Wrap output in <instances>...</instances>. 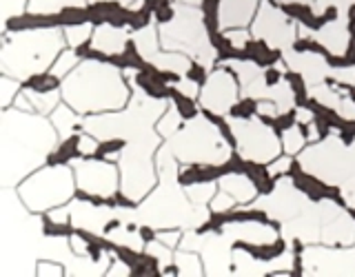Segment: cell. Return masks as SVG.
I'll return each mask as SVG.
<instances>
[{
  "instance_id": "cell-31",
  "label": "cell",
  "mask_w": 355,
  "mask_h": 277,
  "mask_svg": "<svg viewBox=\"0 0 355 277\" xmlns=\"http://www.w3.org/2000/svg\"><path fill=\"white\" fill-rule=\"evenodd\" d=\"M264 100H273L275 107H277V114H288V111H291L293 105H295V93H293L291 84H288L284 78H280L275 84L269 87V91H266Z\"/></svg>"
},
{
  "instance_id": "cell-40",
  "label": "cell",
  "mask_w": 355,
  "mask_h": 277,
  "mask_svg": "<svg viewBox=\"0 0 355 277\" xmlns=\"http://www.w3.org/2000/svg\"><path fill=\"white\" fill-rule=\"evenodd\" d=\"M76 64H78V55L73 51H60L58 60L51 64V75H55V78L69 75Z\"/></svg>"
},
{
  "instance_id": "cell-47",
  "label": "cell",
  "mask_w": 355,
  "mask_h": 277,
  "mask_svg": "<svg viewBox=\"0 0 355 277\" xmlns=\"http://www.w3.org/2000/svg\"><path fill=\"white\" fill-rule=\"evenodd\" d=\"M25 3H27V0H3V16H5V20L22 14Z\"/></svg>"
},
{
  "instance_id": "cell-55",
  "label": "cell",
  "mask_w": 355,
  "mask_h": 277,
  "mask_svg": "<svg viewBox=\"0 0 355 277\" xmlns=\"http://www.w3.org/2000/svg\"><path fill=\"white\" fill-rule=\"evenodd\" d=\"M258 114H260V116H269V118L280 116V114H277V107H275L273 100H266V102H260V105H258Z\"/></svg>"
},
{
  "instance_id": "cell-3",
  "label": "cell",
  "mask_w": 355,
  "mask_h": 277,
  "mask_svg": "<svg viewBox=\"0 0 355 277\" xmlns=\"http://www.w3.org/2000/svg\"><path fill=\"white\" fill-rule=\"evenodd\" d=\"M20 193L3 191V275H33L42 251V222L29 215Z\"/></svg>"
},
{
  "instance_id": "cell-32",
  "label": "cell",
  "mask_w": 355,
  "mask_h": 277,
  "mask_svg": "<svg viewBox=\"0 0 355 277\" xmlns=\"http://www.w3.org/2000/svg\"><path fill=\"white\" fill-rule=\"evenodd\" d=\"M80 9L85 7V0H29L27 9L36 16H51V14H60L62 9Z\"/></svg>"
},
{
  "instance_id": "cell-41",
  "label": "cell",
  "mask_w": 355,
  "mask_h": 277,
  "mask_svg": "<svg viewBox=\"0 0 355 277\" xmlns=\"http://www.w3.org/2000/svg\"><path fill=\"white\" fill-rule=\"evenodd\" d=\"M89 36H92V25H89V22H83V25H71V27L64 29L67 44H71V47H80L83 42H87Z\"/></svg>"
},
{
  "instance_id": "cell-17",
  "label": "cell",
  "mask_w": 355,
  "mask_h": 277,
  "mask_svg": "<svg viewBox=\"0 0 355 277\" xmlns=\"http://www.w3.org/2000/svg\"><path fill=\"white\" fill-rule=\"evenodd\" d=\"M238 102V87L233 75L225 69L214 71L200 91V105L216 116H225L227 111Z\"/></svg>"
},
{
  "instance_id": "cell-39",
  "label": "cell",
  "mask_w": 355,
  "mask_h": 277,
  "mask_svg": "<svg viewBox=\"0 0 355 277\" xmlns=\"http://www.w3.org/2000/svg\"><path fill=\"white\" fill-rule=\"evenodd\" d=\"M282 147L286 153H300L304 149V133L297 127H288L282 133Z\"/></svg>"
},
{
  "instance_id": "cell-15",
  "label": "cell",
  "mask_w": 355,
  "mask_h": 277,
  "mask_svg": "<svg viewBox=\"0 0 355 277\" xmlns=\"http://www.w3.org/2000/svg\"><path fill=\"white\" fill-rule=\"evenodd\" d=\"M302 269L306 275H355V249H322L309 247L302 253Z\"/></svg>"
},
{
  "instance_id": "cell-43",
  "label": "cell",
  "mask_w": 355,
  "mask_h": 277,
  "mask_svg": "<svg viewBox=\"0 0 355 277\" xmlns=\"http://www.w3.org/2000/svg\"><path fill=\"white\" fill-rule=\"evenodd\" d=\"M20 80L18 78H11V75H3L0 78V89H3V93H0V105H3V109H7L11 105V100H14V96H18V84Z\"/></svg>"
},
{
  "instance_id": "cell-50",
  "label": "cell",
  "mask_w": 355,
  "mask_h": 277,
  "mask_svg": "<svg viewBox=\"0 0 355 277\" xmlns=\"http://www.w3.org/2000/svg\"><path fill=\"white\" fill-rule=\"evenodd\" d=\"M36 275H44V277H47V275H55V277H58V275H62V266H60V262L53 264V260H49V262L42 260L36 266Z\"/></svg>"
},
{
  "instance_id": "cell-11",
  "label": "cell",
  "mask_w": 355,
  "mask_h": 277,
  "mask_svg": "<svg viewBox=\"0 0 355 277\" xmlns=\"http://www.w3.org/2000/svg\"><path fill=\"white\" fill-rule=\"evenodd\" d=\"M300 166L324 184L342 186L355 175V149L344 147L338 138H327L300 153Z\"/></svg>"
},
{
  "instance_id": "cell-19",
  "label": "cell",
  "mask_w": 355,
  "mask_h": 277,
  "mask_svg": "<svg viewBox=\"0 0 355 277\" xmlns=\"http://www.w3.org/2000/svg\"><path fill=\"white\" fill-rule=\"evenodd\" d=\"M300 33L304 38L315 40L318 44H322L329 53L333 55H344L349 49V40H351V33L347 27V14H340L338 20H331L327 22L324 27H320L318 31H309L304 27H300Z\"/></svg>"
},
{
  "instance_id": "cell-57",
  "label": "cell",
  "mask_w": 355,
  "mask_h": 277,
  "mask_svg": "<svg viewBox=\"0 0 355 277\" xmlns=\"http://www.w3.org/2000/svg\"><path fill=\"white\" fill-rule=\"evenodd\" d=\"M69 242H71V249H73V253H76V255H87V244H85L80 238L73 235Z\"/></svg>"
},
{
  "instance_id": "cell-27",
  "label": "cell",
  "mask_w": 355,
  "mask_h": 277,
  "mask_svg": "<svg viewBox=\"0 0 355 277\" xmlns=\"http://www.w3.org/2000/svg\"><path fill=\"white\" fill-rule=\"evenodd\" d=\"M218 184L222 191L231 193L236 197V202L240 204H249L255 199V195H258V188H255L253 180H249L247 175H240V173H229L225 177H220Z\"/></svg>"
},
{
  "instance_id": "cell-5",
  "label": "cell",
  "mask_w": 355,
  "mask_h": 277,
  "mask_svg": "<svg viewBox=\"0 0 355 277\" xmlns=\"http://www.w3.org/2000/svg\"><path fill=\"white\" fill-rule=\"evenodd\" d=\"M133 102L129 109L120 111V114H89L83 120L85 131H89L98 140H133L142 136V133L151 131L153 122L160 120L164 109L169 107V102L158 98H149L144 91H140V87L133 84Z\"/></svg>"
},
{
  "instance_id": "cell-10",
  "label": "cell",
  "mask_w": 355,
  "mask_h": 277,
  "mask_svg": "<svg viewBox=\"0 0 355 277\" xmlns=\"http://www.w3.org/2000/svg\"><path fill=\"white\" fill-rule=\"evenodd\" d=\"M73 184L76 173H71L69 166L55 164L25 177L18 186V193L31 213H40V211H51L69 202L73 195Z\"/></svg>"
},
{
  "instance_id": "cell-6",
  "label": "cell",
  "mask_w": 355,
  "mask_h": 277,
  "mask_svg": "<svg viewBox=\"0 0 355 277\" xmlns=\"http://www.w3.org/2000/svg\"><path fill=\"white\" fill-rule=\"evenodd\" d=\"M178 177H162L160 188H155L153 195H149L136 208V222L149 229H198L202 226L209 211L205 206L189 204L187 191L178 188Z\"/></svg>"
},
{
  "instance_id": "cell-37",
  "label": "cell",
  "mask_w": 355,
  "mask_h": 277,
  "mask_svg": "<svg viewBox=\"0 0 355 277\" xmlns=\"http://www.w3.org/2000/svg\"><path fill=\"white\" fill-rule=\"evenodd\" d=\"M107 240L109 242H114V244H120V247H127L131 251H142V238L138 235V233H133L129 231L127 226H120L116 231H109L107 233Z\"/></svg>"
},
{
  "instance_id": "cell-20",
  "label": "cell",
  "mask_w": 355,
  "mask_h": 277,
  "mask_svg": "<svg viewBox=\"0 0 355 277\" xmlns=\"http://www.w3.org/2000/svg\"><path fill=\"white\" fill-rule=\"evenodd\" d=\"M284 60H286L288 69L302 75L304 82L309 87L324 82V78L331 75V66H329L327 58L322 53H313V51H286Z\"/></svg>"
},
{
  "instance_id": "cell-35",
  "label": "cell",
  "mask_w": 355,
  "mask_h": 277,
  "mask_svg": "<svg viewBox=\"0 0 355 277\" xmlns=\"http://www.w3.org/2000/svg\"><path fill=\"white\" fill-rule=\"evenodd\" d=\"M180 111H178L175 105H169L166 107V111L162 114V118L158 120V127H155V131L160 133L162 138H171L175 136L178 131H180Z\"/></svg>"
},
{
  "instance_id": "cell-58",
  "label": "cell",
  "mask_w": 355,
  "mask_h": 277,
  "mask_svg": "<svg viewBox=\"0 0 355 277\" xmlns=\"http://www.w3.org/2000/svg\"><path fill=\"white\" fill-rule=\"evenodd\" d=\"M107 275H129V266H127L125 262H116V264L107 271Z\"/></svg>"
},
{
  "instance_id": "cell-42",
  "label": "cell",
  "mask_w": 355,
  "mask_h": 277,
  "mask_svg": "<svg viewBox=\"0 0 355 277\" xmlns=\"http://www.w3.org/2000/svg\"><path fill=\"white\" fill-rule=\"evenodd\" d=\"M147 253L153 255V258L158 260V264L162 266V269H166V266H169V264L173 262V258H171V247H166V244H162L158 238L147 244Z\"/></svg>"
},
{
  "instance_id": "cell-29",
  "label": "cell",
  "mask_w": 355,
  "mask_h": 277,
  "mask_svg": "<svg viewBox=\"0 0 355 277\" xmlns=\"http://www.w3.org/2000/svg\"><path fill=\"white\" fill-rule=\"evenodd\" d=\"M149 62L153 66H158L160 71H169V73H178V75H184L189 69H191V60H189V55L180 53V51H164V53L158 51Z\"/></svg>"
},
{
  "instance_id": "cell-1",
  "label": "cell",
  "mask_w": 355,
  "mask_h": 277,
  "mask_svg": "<svg viewBox=\"0 0 355 277\" xmlns=\"http://www.w3.org/2000/svg\"><path fill=\"white\" fill-rule=\"evenodd\" d=\"M58 142L53 122L22 109H5L0 116V180L16 186L44 164Z\"/></svg>"
},
{
  "instance_id": "cell-44",
  "label": "cell",
  "mask_w": 355,
  "mask_h": 277,
  "mask_svg": "<svg viewBox=\"0 0 355 277\" xmlns=\"http://www.w3.org/2000/svg\"><path fill=\"white\" fill-rule=\"evenodd\" d=\"M211 211L214 213H225V211H231L233 206H236V197H233L231 193L227 191H220L218 195H214V199L209 202Z\"/></svg>"
},
{
  "instance_id": "cell-53",
  "label": "cell",
  "mask_w": 355,
  "mask_h": 277,
  "mask_svg": "<svg viewBox=\"0 0 355 277\" xmlns=\"http://www.w3.org/2000/svg\"><path fill=\"white\" fill-rule=\"evenodd\" d=\"M338 114L342 118H347V120H355V102L351 98H342V102L338 105Z\"/></svg>"
},
{
  "instance_id": "cell-30",
  "label": "cell",
  "mask_w": 355,
  "mask_h": 277,
  "mask_svg": "<svg viewBox=\"0 0 355 277\" xmlns=\"http://www.w3.org/2000/svg\"><path fill=\"white\" fill-rule=\"evenodd\" d=\"M51 122L55 131H58V136L62 140H69L73 133H76V127L80 125V120H78V114L76 109L69 107V105H60L51 111Z\"/></svg>"
},
{
  "instance_id": "cell-9",
  "label": "cell",
  "mask_w": 355,
  "mask_h": 277,
  "mask_svg": "<svg viewBox=\"0 0 355 277\" xmlns=\"http://www.w3.org/2000/svg\"><path fill=\"white\" fill-rule=\"evenodd\" d=\"M160 144L158 131H147L142 136L129 140V144L120 158V188L127 199L140 202L155 184V171H153V151Z\"/></svg>"
},
{
  "instance_id": "cell-12",
  "label": "cell",
  "mask_w": 355,
  "mask_h": 277,
  "mask_svg": "<svg viewBox=\"0 0 355 277\" xmlns=\"http://www.w3.org/2000/svg\"><path fill=\"white\" fill-rule=\"evenodd\" d=\"M229 129L244 160L269 164L282 151V144L269 125L258 118H229Z\"/></svg>"
},
{
  "instance_id": "cell-21",
  "label": "cell",
  "mask_w": 355,
  "mask_h": 277,
  "mask_svg": "<svg viewBox=\"0 0 355 277\" xmlns=\"http://www.w3.org/2000/svg\"><path fill=\"white\" fill-rule=\"evenodd\" d=\"M231 238L229 235H216L209 233L205 235V247H202V258H205V269L209 275H229L231 264H233V249H231Z\"/></svg>"
},
{
  "instance_id": "cell-7",
  "label": "cell",
  "mask_w": 355,
  "mask_h": 277,
  "mask_svg": "<svg viewBox=\"0 0 355 277\" xmlns=\"http://www.w3.org/2000/svg\"><path fill=\"white\" fill-rule=\"evenodd\" d=\"M160 44L166 51H180L198 60L200 66H214L218 51L209 42V33L205 27V16L196 5H175L173 16L158 25Z\"/></svg>"
},
{
  "instance_id": "cell-28",
  "label": "cell",
  "mask_w": 355,
  "mask_h": 277,
  "mask_svg": "<svg viewBox=\"0 0 355 277\" xmlns=\"http://www.w3.org/2000/svg\"><path fill=\"white\" fill-rule=\"evenodd\" d=\"M133 42H136V49L142 55L144 60H151L158 49L162 47L160 44V29L155 27V22H149L147 27L138 29L133 33Z\"/></svg>"
},
{
  "instance_id": "cell-22",
  "label": "cell",
  "mask_w": 355,
  "mask_h": 277,
  "mask_svg": "<svg viewBox=\"0 0 355 277\" xmlns=\"http://www.w3.org/2000/svg\"><path fill=\"white\" fill-rule=\"evenodd\" d=\"M114 220V211L107 206H96L92 202H73L69 204V222L80 231H89L100 235L105 226Z\"/></svg>"
},
{
  "instance_id": "cell-18",
  "label": "cell",
  "mask_w": 355,
  "mask_h": 277,
  "mask_svg": "<svg viewBox=\"0 0 355 277\" xmlns=\"http://www.w3.org/2000/svg\"><path fill=\"white\" fill-rule=\"evenodd\" d=\"M318 206V215H320V224H322V235L320 240L327 244H349L355 242V220L347 211H342L336 202L324 199V202L315 204Z\"/></svg>"
},
{
  "instance_id": "cell-59",
  "label": "cell",
  "mask_w": 355,
  "mask_h": 277,
  "mask_svg": "<svg viewBox=\"0 0 355 277\" xmlns=\"http://www.w3.org/2000/svg\"><path fill=\"white\" fill-rule=\"evenodd\" d=\"M295 118H297V122H302V125H309V122L313 120V114H311L309 109H300Z\"/></svg>"
},
{
  "instance_id": "cell-26",
  "label": "cell",
  "mask_w": 355,
  "mask_h": 277,
  "mask_svg": "<svg viewBox=\"0 0 355 277\" xmlns=\"http://www.w3.org/2000/svg\"><path fill=\"white\" fill-rule=\"evenodd\" d=\"M127 42H129V33L120 27L114 25H100L94 36H92V47L105 55H120L125 53L127 49Z\"/></svg>"
},
{
  "instance_id": "cell-25",
  "label": "cell",
  "mask_w": 355,
  "mask_h": 277,
  "mask_svg": "<svg viewBox=\"0 0 355 277\" xmlns=\"http://www.w3.org/2000/svg\"><path fill=\"white\" fill-rule=\"evenodd\" d=\"M260 7V0H220L218 7V27L220 29H238L249 25Z\"/></svg>"
},
{
  "instance_id": "cell-45",
  "label": "cell",
  "mask_w": 355,
  "mask_h": 277,
  "mask_svg": "<svg viewBox=\"0 0 355 277\" xmlns=\"http://www.w3.org/2000/svg\"><path fill=\"white\" fill-rule=\"evenodd\" d=\"M202 247H205V235H198L193 229H189L184 233V238H180V249H184V251L198 253V251H202Z\"/></svg>"
},
{
  "instance_id": "cell-52",
  "label": "cell",
  "mask_w": 355,
  "mask_h": 277,
  "mask_svg": "<svg viewBox=\"0 0 355 277\" xmlns=\"http://www.w3.org/2000/svg\"><path fill=\"white\" fill-rule=\"evenodd\" d=\"M288 166H291V160L288 158H280V160H273V162H269V166H266V173L269 175H282V173H286L288 171Z\"/></svg>"
},
{
  "instance_id": "cell-8",
  "label": "cell",
  "mask_w": 355,
  "mask_h": 277,
  "mask_svg": "<svg viewBox=\"0 0 355 277\" xmlns=\"http://www.w3.org/2000/svg\"><path fill=\"white\" fill-rule=\"evenodd\" d=\"M166 147L171 149L178 162L182 164H207L218 166L231 158V147L220 129L205 116H196L169 138Z\"/></svg>"
},
{
  "instance_id": "cell-33",
  "label": "cell",
  "mask_w": 355,
  "mask_h": 277,
  "mask_svg": "<svg viewBox=\"0 0 355 277\" xmlns=\"http://www.w3.org/2000/svg\"><path fill=\"white\" fill-rule=\"evenodd\" d=\"M22 93L29 98L31 107L36 109L38 114H51V111L58 107V98H60L58 91H44V93H40V91H33V89H25Z\"/></svg>"
},
{
  "instance_id": "cell-49",
  "label": "cell",
  "mask_w": 355,
  "mask_h": 277,
  "mask_svg": "<svg viewBox=\"0 0 355 277\" xmlns=\"http://www.w3.org/2000/svg\"><path fill=\"white\" fill-rule=\"evenodd\" d=\"M333 80L340 84H355V66H347V69H331Z\"/></svg>"
},
{
  "instance_id": "cell-48",
  "label": "cell",
  "mask_w": 355,
  "mask_h": 277,
  "mask_svg": "<svg viewBox=\"0 0 355 277\" xmlns=\"http://www.w3.org/2000/svg\"><path fill=\"white\" fill-rule=\"evenodd\" d=\"M173 87H175V91H180L184 98H196L198 96V82L191 80V78H182V80H178Z\"/></svg>"
},
{
  "instance_id": "cell-54",
  "label": "cell",
  "mask_w": 355,
  "mask_h": 277,
  "mask_svg": "<svg viewBox=\"0 0 355 277\" xmlns=\"http://www.w3.org/2000/svg\"><path fill=\"white\" fill-rule=\"evenodd\" d=\"M158 240H160L162 244H166V247H175L178 240H180V235H178V233H175L173 229H160Z\"/></svg>"
},
{
  "instance_id": "cell-36",
  "label": "cell",
  "mask_w": 355,
  "mask_h": 277,
  "mask_svg": "<svg viewBox=\"0 0 355 277\" xmlns=\"http://www.w3.org/2000/svg\"><path fill=\"white\" fill-rule=\"evenodd\" d=\"M184 191L193 206H207L211 199H214L216 184L214 182H198V184H189Z\"/></svg>"
},
{
  "instance_id": "cell-23",
  "label": "cell",
  "mask_w": 355,
  "mask_h": 277,
  "mask_svg": "<svg viewBox=\"0 0 355 277\" xmlns=\"http://www.w3.org/2000/svg\"><path fill=\"white\" fill-rule=\"evenodd\" d=\"M225 235L231 240H240L244 244H251V247H273L277 242V231L269 224H262V222H233V224L225 226Z\"/></svg>"
},
{
  "instance_id": "cell-16",
  "label": "cell",
  "mask_w": 355,
  "mask_h": 277,
  "mask_svg": "<svg viewBox=\"0 0 355 277\" xmlns=\"http://www.w3.org/2000/svg\"><path fill=\"white\" fill-rule=\"evenodd\" d=\"M309 206V199L304 193H300L291 180H277L271 195L262 197L258 204H251V208H260L273 220L288 222L300 215Z\"/></svg>"
},
{
  "instance_id": "cell-56",
  "label": "cell",
  "mask_w": 355,
  "mask_h": 277,
  "mask_svg": "<svg viewBox=\"0 0 355 277\" xmlns=\"http://www.w3.org/2000/svg\"><path fill=\"white\" fill-rule=\"evenodd\" d=\"M327 7H338L340 9V14H347V9L351 5H355V0H322Z\"/></svg>"
},
{
  "instance_id": "cell-60",
  "label": "cell",
  "mask_w": 355,
  "mask_h": 277,
  "mask_svg": "<svg viewBox=\"0 0 355 277\" xmlns=\"http://www.w3.org/2000/svg\"><path fill=\"white\" fill-rule=\"evenodd\" d=\"M89 3H118L122 7H129L133 0H89Z\"/></svg>"
},
{
  "instance_id": "cell-4",
  "label": "cell",
  "mask_w": 355,
  "mask_h": 277,
  "mask_svg": "<svg viewBox=\"0 0 355 277\" xmlns=\"http://www.w3.org/2000/svg\"><path fill=\"white\" fill-rule=\"evenodd\" d=\"M64 44L62 31L58 29H29L18 31L5 40L0 51V66L3 73L29 80V78L47 71L60 55Z\"/></svg>"
},
{
  "instance_id": "cell-13",
  "label": "cell",
  "mask_w": 355,
  "mask_h": 277,
  "mask_svg": "<svg viewBox=\"0 0 355 277\" xmlns=\"http://www.w3.org/2000/svg\"><path fill=\"white\" fill-rule=\"evenodd\" d=\"M251 36L255 40H262L271 49L291 51L295 44L297 29L295 22L282 9L273 7L271 3H260L251 25Z\"/></svg>"
},
{
  "instance_id": "cell-14",
  "label": "cell",
  "mask_w": 355,
  "mask_h": 277,
  "mask_svg": "<svg viewBox=\"0 0 355 277\" xmlns=\"http://www.w3.org/2000/svg\"><path fill=\"white\" fill-rule=\"evenodd\" d=\"M73 173H76V184L80 191L94 195V197H111L118 191V169L109 162L100 160H73Z\"/></svg>"
},
{
  "instance_id": "cell-38",
  "label": "cell",
  "mask_w": 355,
  "mask_h": 277,
  "mask_svg": "<svg viewBox=\"0 0 355 277\" xmlns=\"http://www.w3.org/2000/svg\"><path fill=\"white\" fill-rule=\"evenodd\" d=\"M309 93L311 98L315 100V102H320L322 107H327V109H338V105L342 102V98L340 93H336L333 89L324 87V84H313V87H309Z\"/></svg>"
},
{
  "instance_id": "cell-34",
  "label": "cell",
  "mask_w": 355,
  "mask_h": 277,
  "mask_svg": "<svg viewBox=\"0 0 355 277\" xmlns=\"http://www.w3.org/2000/svg\"><path fill=\"white\" fill-rule=\"evenodd\" d=\"M173 264L178 266V273L180 275H187V277H191V275H202V262L198 260V255L196 251H180L173 258Z\"/></svg>"
},
{
  "instance_id": "cell-2",
  "label": "cell",
  "mask_w": 355,
  "mask_h": 277,
  "mask_svg": "<svg viewBox=\"0 0 355 277\" xmlns=\"http://www.w3.org/2000/svg\"><path fill=\"white\" fill-rule=\"evenodd\" d=\"M62 98L78 114H105L127 105L129 87L116 66L87 60L64 78Z\"/></svg>"
},
{
  "instance_id": "cell-61",
  "label": "cell",
  "mask_w": 355,
  "mask_h": 277,
  "mask_svg": "<svg viewBox=\"0 0 355 277\" xmlns=\"http://www.w3.org/2000/svg\"><path fill=\"white\" fill-rule=\"evenodd\" d=\"M280 5H311L313 0H277Z\"/></svg>"
},
{
  "instance_id": "cell-62",
  "label": "cell",
  "mask_w": 355,
  "mask_h": 277,
  "mask_svg": "<svg viewBox=\"0 0 355 277\" xmlns=\"http://www.w3.org/2000/svg\"><path fill=\"white\" fill-rule=\"evenodd\" d=\"M178 3H184V5H200V3H202V0H178Z\"/></svg>"
},
{
  "instance_id": "cell-51",
  "label": "cell",
  "mask_w": 355,
  "mask_h": 277,
  "mask_svg": "<svg viewBox=\"0 0 355 277\" xmlns=\"http://www.w3.org/2000/svg\"><path fill=\"white\" fill-rule=\"evenodd\" d=\"M96 149H98V138L96 136H80V140H78V151H80L83 155H92V153H96Z\"/></svg>"
},
{
  "instance_id": "cell-46",
  "label": "cell",
  "mask_w": 355,
  "mask_h": 277,
  "mask_svg": "<svg viewBox=\"0 0 355 277\" xmlns=\"http://www.w3.org/2000/svg\"><path fill=\"white\" fill-rule=\"evenodd\" d=\"M225 38L229 40V44L233 49H244L249 42V31L244 27H238V29H227Z\"/></svg>"
},
{
  "instance_id": "cell-24",
  "label": "cell",
  "mask_w": 355,
  "mask_h": 277,
  "mask_svg": "<svg viewBox=\"0 0 355 277\" xmlns=\"http://www.w3.org/2000/svg\"><path fill=\"white\" fill-rule=\"evenodd\" d=\"M231 71L236 73L240 80L242 93L247 98L255 100H264L266 91H269V84H266V75L262 71V66H258L253 60H229Z\"/></svg>"
}]
</instances>
